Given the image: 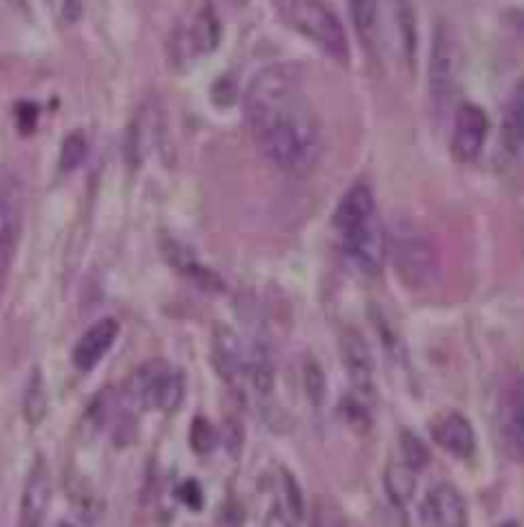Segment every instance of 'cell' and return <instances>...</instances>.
Here are the masks:
<instances>
[{
  "label": "cell",
  "instance_id": "1",
  "mask_svg": "<svg viewBox=\"0 0 524 527\" xmlns=\"http://www.w3.org/2000/svg\"><path fill=\"white\" fill-rule=\"evenodd\" d=\"M246 121L271 164L305 174L323 157V123L300 72L277 64L259 72L246 90Z\"/></svg>",
  "mask_w": 524,
  "mask_h": 527
},
{
  "label": "cell",
  "instance_id": "2",
  "mask_svg": "<svg viewBox=\"0 0 524 527\" xmlns=\"http://www.w3.org/2000/svg\"><path fill=\"white\" fill-rule=\"evenodd\" d=\"M333 221L343 249L351 256L353 264L369 277L379 274L386 254V238L369 185L358 182L340 197Z\"/></svg>",
  "mask_w": 524,
  "mask_h": 527
},
{
  "label": "cell",
  "instance_id": "3",
  "mask_svg": "<svg viewBox=\"0 0 524 527\" xmlns=\"http://www.w3.org/2000/svg\"><path fill=\"white\" fill-rule=\"evenodd\" d=\"M389 254L399 279L412 290H425L438 279V249L415 223L397 221L389 233Z\"/></svg>",
  "mask_w": 524,
  "mask_h": 527
},
{
  "label": "cell",
  "instance_id": "4",
  "mask_svg": "<svg viewBox=\"0 0 524 527\" xmlns=\"http://www.w3.org/2000/svg\"><path fill=\"white\" fill-rule=\"evenodd\" d=\"M284 18L320 52L335 62H348V36L340 18L320 0H284Z\"/></svg>",
  "mask_w": 524,
  "mask_h": 527
},
{
  "label": "cell",
  "instance_id": "5",
  "mask_svg": "<svg viewBox=\"0 0 524 527\" xmlns=\"http://www.w3.org/2000/svg\"><path fill=\"white\" fill-rule=\"evenodd\" d=\"M128 394L144 410L174 412L185 400V374L162 359L146 361L128 379Z\"/></svg>",
  "mask_w": 524,
  "mask_h": 527
},
{
  "label": "cell",
  "instance_id": "6",
  "mask_svg": "<svg viewBox=\"0 0 524 527\" xmlns=\"http://www.w3.org/2000/svg\"><path fill=\"white\" fill-rule=\"evenodd\" d=\"M458 77H461V44H458L455 31L445 21H440L432 36L430 67H427L430 98L438 108H445L453 100Z\"/></svg>",
  "mask_w": 524,
  "mask_h": 527
},
{
  "label": "cell",
  "instance_id": "7",
  "mask_svg": "<svg viewBox=\"0 0 524 527\" xmlns=\"http://www.w3.org/2000/svg\"><path fill=\"white\" fill-rule=\"evenodd\" d=\"M24 226V187L16 174H0V277H6Z\"/></svg>",
  "mask_w": 524,
  "mask_h": 527
},
{
  "label": "cell",
  "instance_id": "8",
  "mask_svg": "<svg viewBox=\"0 0 524 527\" xmlns=\"http://www.w3.org/2000/svg\"><path fill=\"white\" fill-rule=\"evenodd\" d=\"M496 420H499V435L507 453L514 461L524 464V374H512L504 382Z\"/></svg>",
  "mask_w": 524,
  "mask_h": 527
},
{
  "label": "cell",
  "instance_id": "9",
  "mask_svg": "<svg viewBox=\"0 0 524 527\" xmlns=\"http://www.w3.org/2000/svg\"><path fill=\"white\" fill-rule=\"evenodd\" d=\"M213 361L223 382L238 394L246 397L248 382V354H243V346L236 333L228 325H215L213 333Z\"/></svg>",
  "mask_w": 524,
  "mask_h": 527
},
{
  "label": "cell",
  "instance_id": "10",
  "mask_svg": "<svg viewBox=\"0 0 524 527\" xmlns=\"http://www.w3.org/2000/svg\"><path fill=\"white\" fill-rule=\"evenodd\" d=\"M489 136V118H486L484 108L466 103L458 108L453 123V141H450V151L458 162L468 164L478 159L481 149Z\"/></svg>",
  "mask_w": 524,
  "mask_h": 527
},
{
  "label": "cell",
  "instance_id": "11",
  "mask_svg": "<svg viewBox=\"0 0 524 527\" xmlns=\"http://www.w3.org/2000/svg\"><path fill=\"white\" fill-rule=\"evenodd\" d=\"M340 356L346 364L348 377H351L353 389L361 400H371L376 392L374 387V356L369 346L356 331H346L340 336Z\"/></svg>",
  "mask_w": 524,
  "mask_h": 527
},
{
  "label": "cell",
  "instance_id": "12",
  "mask_svg": "<svg viewBox=\"0 0 524 527\" xmlns=\"http://www.w3.org/2000/svg\"><path fill=\"white\" fill-rule=\"evenodd\" d=\"M52 499V479L44 458H36L26 479L24 497H21V522L18 527H41Z\"/></svg>",
  "mask_w": 524,
  "mask_h": 527
},
{
  "label": "cell",
  "instance_id": "13",
  "mask_svg": "<svg viewBox=\"0 0 524 527\" xmlns=\"http://www.w3.org/2000/svg\"><path fill=\"white\" fill-rule=\"evenodd\" d=\"M248 382L254 387L256 397L269 402L274 397V382H277V366H274V348L266 331H256L251 348H248Z\"/></svg>",
  "mask_w": 524,
  "mask_h": 527
},
{
  "label": "cell",
  "instance_id": "14",
  "mask_svg": "<svg viewBox=\"0 0 524 527\" xmlns=\"http://www.w3.org/2000/svg\"><path fill=\"white\" fill-rule=\"evenodd\" d=\"M420 515L427 527H463L466 525V504L450 484H440L427 494Z\"/></svg>",
  "mask_w": 524,
  "mask_h": 527
},
{
  "label": "cell",
  "instance_id": "15",
  "mask_svg": "<svg viewBox=\"0 0 524 527\" xmlns=\"http://www.w3.org/2000/svg\"><path fill=\"white\" fill-rule=\"evenodd\" d=\"M118 338V323L116 320H98L93 328H87L82 333V338L77 341V346L72 348V364L77 371H90L103 361V356L108 354L110 346Z\"/></svg>",
  "mask_w": 524,
  "mask_h": 527
},
{
  "label": "cell",
  "instance_id": "16",
  "mask_svg": "<svg viewBox=\"0 0 524 527\" xmlns=\"http://www.w3.org/2000/svg\"><path fill=\"white\" fill-rule=\"evenodd\" d=\"M432 438L440 448H445L448 453H453L455 458H471L476 451V435H473L471 423L461 412H448L440 415L430 428Z\"/></svg>",
  "mask_w": 524,
  "mask_h": 527
},
{
  "label": "cell",
  "instance_id": "17",
  "mask_svg": "<svg viewBox=\"0 0 524 527\" xmlns=\"http://www.w3.org/2000/svg\"><path fill=\"white\" fill-rule=\"evenodd\" d=\"M501 144L507 154L519 157L524 151V80H519L509 93L501 118Z\"/></svg>",
  "mask_w": 524,
  "mask_h": 527
},
{
  "label": "cell",
  "instance_id": "18",
  "mask_svg": "<svg viewBox=\"0 0 524 527\" xmlns=\"http://www.w3.org/2000/svg\"><path fill=\"white\" fill-rule=\"evenodd\" d=\"M164 254H167V259L172 261L174 269H179L185 277H190L197 287H202V290H208V292L223 290V282H220V279L215 277L208 267H202L200 261L190 254V249H185L182 244H177V241H167Z\"/></svg>",
  "mask_w": 524,
  "mask_h": 527
},
{
  "label": "cell",
  "instance_id": "19",
  "mask_svg": "<svg viewBox=\"0 0 524 527\" xmlns=\"http://www.w3.org/2000/svg\"><path fill=\"white\" fill-rule=\"evenodd\" d=\"M351 6V18L356 24L358 36L366 44L371 54L379 52L381 47V6L379 0H348Z\"/></svg>",
  "mask_w": 524,
  "mask_h": 527
},
{
  "label": "cell",
  "instance_id": "20",
  "mask_svg": "<svg viewBox=\"0 0 524 527\" xmlns=\"http://www.w3.org/2000/svg\"><path fill=\"white\" fill-rule=\"evenodd\" d=\"M415 474L417 471L409 469L404 461H394V464L386 466L384 487H386V494H389V499H392L394 504H407L409 499H412V494H415V487H417Z\"/></svg>",
  "mask_w": 524,
  "mask_h": 527
},
{
  "label": "cell",
  "instance_id": "21",
  "mask_svg": "<svg viewBox=\"0 0 524 527\" xmlns=\"http://www.w3.org/2000/svg\"><path fill=\"white\" fill-rule=\"evenodd\" d=\"M220 41V21L215 18L213 8H202L197 13L195 29H192V47L197 54H208L218 47Z\"/></svg>",
  "mask_w": 524,
  "mask_h": 527
},
{
  "label": "cell",
  "instance_id": "22",
  "mask_svg": "<svg viewBox=\"0 0 524 527\" xmlns=\"http://www.w3.org/2000/svg\"><path fill=\"white\" fill-rule=\"evenodd\" d=\"M24 415L29 425H39L47 415V387H44V377L41 369L31 371V379L26 384L24 392Z\"/></svg>",
  "mask_w": 524,
  "mask_h": 527
},
{
  "label": "cell",
  "instance_id": "23",
  "mask_svg": "<svg viewBox=\"0 0 524 527\" xmlns=\"http://www.w3.org/2000/svg\"><path fill=\"white\" fill-rule=\"evenodd\" d=\"M397 18H399V39H402V54L404 59H407L409 70H415V54H417L415 13H412L407 0H399L397 3Z\"/></svg>",
  "mask_w": 524,
  "mask_h": 527
},
{
  "label": "cell",
  "instance_id": "24",
  "mask_svg": "<svg viewBox=\"0 0 524 527\" xmlns=\"http://www.w3.org/2000/svg\"><path fill=\"white\" fill-rule=\"evenodd\" d=\"M87 157V141L82 134H70L64 139L62 151H59V169L62 172H72L80 167Z\"/></svg>",
  "mask_w": 524,
  "mask_h": 527
},
{
  "label": "cell",
  "instance_id": "25",
  "mask_svg": "<svg viewBox=\"0 0 524 527\" xmlns=\"http://www.w3.org/2000/svg\"><path fill=\"white\" fill-rule=\"evenodd\" d=\"M399 446H402V461L409 466V469L420 471L422 466L430 464V453H427L425 443L417 438L415 433H402L399 435Z\"/></svg>",
  "mask_w": 524,
  "mask_h": 527
},
{
  "label": "cell",
  "instance_id": "26",
  "mask_svg": "<svg viewBox=\"0 0 524 527\" xmlns=\"http://www.w3.org/2000/svg\"><path fill=\"white\" fill-rule=\"evenodd\" d=\"M282 497L284 507L292 515V520H300L305 515V502H302V489L300 484L294 481V476L289 471H282Z\"/></svg>",
  "mask_w": 524,
  "mask_h": 527
},
{
  "label": "cell",
  "instance_id": "27",
  "mask_svg": "<svg viewBox=\"0 0 524 527\" xmlns=\"http://www.w3.org/2000/svg\"><path fill=\"white\" fill-rule=\"evenodd\" d=\"M218 443V433L213 430V425L205 420V417H197L192 423V448L197 453H210Z\"/></svg>",
  "mask_w": 524,
  "mask_h": 527
},
{
  "label": "cell",
  "instance_id": "28",
  "mask_svg": "<svg viewBox=\"0 0 524 527\" xmlns=\"http://www.w3.org/2000/svg\"><path fill=\"white\" fill-rule=\"evenodd\" d=\"M305 389L307 394H310L312 405H323L325 400V377H323V369L315 364L312 359H307L305 364Z\"/></svg>",
  "mask_w": 524,
  "mask_h": 527
},
{
  "label": "cell",
  "instance_id": "29",
  "mask_svg": "<svg viewBox=\"0 0 524 527\" xmlns=\"http://www.w3.org/2000/svg\"><path fill=\"white\" fill-rule=\"evenodd\" d=\"M264 527H294V520H292V515L287 512V507H284V504H274V507L266 512Z\"/></svg>",
  "mask_w": 524,
  "mask_h": 527
},
{
  "label": "cell",
  "instance_id": "30",
  "mask_svg": "<svg viewBox=\"0 0 524 527\" xmlns=\"http://www.w3.org/2000/svg\"><path fill=\"white\" fill-rule=\"evenodd\" d=\"M179 499L185 504H190L192 510L202 507V492L195 481H185V484H182V489H179Z\"/></svg>",
  "mask_w": 524,
  "mask_h": 527
},
{
  "label": "cell",
  "instance_id": "31",
  "mask_svg": "<svg viewBox=\"0 0 524 527\" xmlns=\"http://www.w3.org/2000/svg\"><path fill=\"white\" fill-rule=\"evenodd\" d=\"M18 126L21 131H31L36 126V108L34 105H18Z\"/></svg>",
  "mask_w": 524,
  "mask_h": 527
},
{
  "label": "cell",
  "instance_id": "32",
  "mask_svg": "<svg viewBox=\"0 0 524 527\" xmlns=\"http://www.w3.org/2000/svg\"><path fill=\"white\" fill-rule=\"evenodd\" d=\"M64 21H77L80 18V0H64Z\"/></svg>",
  "mask_w": 524,
  "mask_h": 527
},
{
  "label": "cell",
  "instance_id": "33",
  "mask_svg": "<svg viewBox=\"0 0 524 527\" xmlns=\"http://www.w3.org/2000/svg\"><path fill=\"white\" fill-rule=\"evenodd\" d=\"M11 3H13V6H21V8H24V0H11Z\"/></svg>",
  "mask_w": 524,
  "mask_h": 527
},
{
  "label": "cell",
  "instance_id": "34",
  "mask_svg": "<svg viewBox=\"0 0 524 527\" xmlns=\"http://www.w3.org/2000/svg\"><path fill=\"white\" fill-rule=\"evenodd\" d=\"M501 527H519V525H517V522H504V525H501Z\"/></svg>",
  "mask_w": 524,
  "mask_h": 527
},
{
  "label": "cell",
  "instance_id": "35",
  "mask_svg": "<svg viewBox=\"0 0 524 527\" xmlns=\"http://www.w3.org/2000/svg\"><path fill=\"white\" fill-rule=\"evenodd\" d=\"M335 527H348V525H346V522H338V525H335Z\"/></svg>",
  "mask_w": 524,
  "mask_h": 527
},
{
  "label": "cell",
  "instance_id": "36",
  "mask_svg": "<svg viewBox=\"0 0 524 527\" xmlns=\"http://www.w3.org/2000/svg\"><path fill=\"white\" fill-rule=\"evenodd\" d=\"M59 527H75V525H67V522H64V525H59Z\"/></svg>",
  "mask_w": 524,
  "mask_h": 527
}]
</instances>
